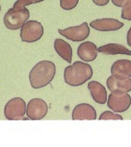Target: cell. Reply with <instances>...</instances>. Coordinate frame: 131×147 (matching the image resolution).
<instances>
[{"mask_svg":"<svg viewBox=\"0 0 131 147\" xmlns=\"http://www.w3.org/2000/svg\"><path fill=\"white\" fill-rule=\"evenodd\" d=\"M56 73L55 65L49 60L37 63L29 72V82L33 89H41L49 84Z\"/></svg>","mask_w":131,"mask_h":147,"instance_id":"1","label":"cell"},{"mask_svg":"<svg viewBox=\"0 0 131 147\" xmlns=\"http://www.w3.org/2000/svg\"><path fill=\"white\" fill-rule=\"evenodd\" d=\"M93 70L89 64L76 61L66 67L64 71V80L70 86H80L92 78Z\"/></svg>","mask_w":131,"mask_h":147,"instance_id":"2","label":"cell"},{"mask_svg":"<svg viewBox=\"0 0 131 147\" xmlns=\"http://www.w3.org/2000/svg\"><path fill=\"white\" fill-rule=\"evenodd\" d=\"M29 18V11L24 7L21 9H10L3 16V23L8 29L16 30L21 28L25 22Z\"/></svg>","mask_w":131,"mask_h":147,"instance_id":"3","label":"cell"},{"mask_svg":"<svg viewBox=\"0 0 131 147\" xmlns=\"http://www.w3.org/2000/svg\"><path fill=\"white\" fill-rule=\"evenodd\" d=\"M44 33L43 26L37 21H27L21 27L20 37L22 41L33 43L39 40Z\"/></svg>","mask_w":131,"mask_h":147,"instance_id":"4","label":"cell"},{"mask_svg":"<svg viewBox=\"0 0 131 147\" xmlns=\"http://www.w3.org/2000/svg\"><path fill=\"white\" fill-rule=\"evenodd\" d=\"M107 105L115 113H124L130 107L131 96L126 92H111L108 97Z\"/></svg>","mask_w":131,"mask_h":147,"instance_id":"5","label":"cell"},{"mask_svg":"<svg viewBox=\"0 0 131 147\" xmlns=\"http://www.w3.org/2000/svg\"><path fill=\"white\" fill-rule=\"evenodd\" d=\"M26 107L27 105L22 98H12L4 107V116L9 121L22 120L26 113Z\"/></svg>","mask_w":131,"mask_h":147,"instance_id":"6","label":"cell"},{"mask_svg":"<svg viewBox=\"0 0 131 147\" xmlns=\"http://www.w3.org/2000/svg\"><path fill=\"white\" fill-rule=\"evenodd\" d=\"M58 32L65 38L74 42L84 41L90 35V28L88 23L86 22L78 26L69 27L65 29L60 28L58 29Z\"/></svg>","mask_w":131,"mask_h":147,"instance_id":"7","label":"cell"},{"mask_svg":"<svg viewBox=\"0 0 131 147\" xmlns=\"http://www.w3.org/2000/svg\"><path fill=\"white\" fill-rule=\"evenodd\" d=\"M48 111V106L45 101L40 98L30 100L26 107V114L29 120L38 121L43 119Z\"/></svg>","mask_w":131,"mask_h":147,"instance_id":"8","label":"cell"},{"mask_svg":"<svg viewBox=\"0 0 131 147\" xmlns=\"http://www.w3.org/2000/svg\"><path fill=\"white\" fill-rule=\"evenodd\" d=\"M91 28L101 32L117 31L124 26V23L114 18H101L92 21L90 23Z\"/></svg>","mask_w":131,"mask_h":147,"instance_id":"9","label":"cell"},{"mask_svg":"<svg viewBox=\"0 0 131 147\" xmlns=\"http://www.w3.org/2000/svg\"><path fill=\"white\" fill-rule=\"evenodd\" d=\"M113 77L119 80L131 78V61L129 59H118L113 63L111 68Z\"/></svg>","mask_w":131,"mask_h":147,"instance_id":"10","label":"cell"},{"mask_svg":"<svg viewBox=\"0 0 131 147\" xmlns=\"http://www.w3.org/2000/svg\"><path fill=\"white\" fill-rule=\"evenodd\" d=\"M72 119L77 120H96L97 113L95 109L88 103H80L77 105L72 113Z\"/></svg>","mask_w":131,"mask_h":147,"instance_id":"11","label":"cell"},{"mask_svg":"<svg viewBox=\"0 0 131 147\" xmlns=\"http://www.w3.org/2000/svg\"><path fill=\"white\" fill-rule=\"evenodd\" d=\"M77 53L83 61L91 62L98 57V47L92 41H85L79 46Z\"/></svg>","mask_w":131,"mask_h":147,"instance_id":"12","label":"cell"},{"mask_svg":"<svg viewBox=\"0 0 131 147\" xmlns=\"http://www.w3.org/2000/svg\"><path fill=\"white\" fill-rule=\"evenodd\" d=\"M87 87L95 102L105 104L107 102V91L103 84L97 81H92L88 84Z\"/></svg>","mask_w":131,"mask_h":147,"instance_id":"13","label":"cell"},{"mask_svg":"<svg viewBox=\"0 0 131 147\" xmlns=\"http://www.w3.org/2000/svg\"><path fill=\"white\" fill-rule=\"evenodd\" d=\"M108 89L111 91H120V92H130L131 91V78L124 80H119L113 77L112 75L108 78L106 81Z\"/></svg>","mask_w":131,"mask_h":147,"instance_id":"14","label":"cell"},{"mask_svg":"<svg viewBox=\"0 0 131 147\" xmlns=\"http://www.w3.org/2000/svg\"><path fill=\"white\" fill-rule=\"evenodd\" d=\"M54 47L60 58H62L69 64L72 63L73 49L69 43L63 40L62 39H56L54 43Z\"/></svg>","mask_w":131,"mask_h":147,"instance_id":"15","label":"cell"},{"mask_svg":"<svg viewBox=\"0 0 131 147\" xmlns=\"http://www.w3.org/2000/svg\"><path fill=\"white\" fill-rule=\"evenodd\" d=\"M98 53H103L105 55H117V54L131 55V50H129L125 46L118 43H110L102 46L98 48Z\"/></svg>","mask_w":131,"mask_h":147,"instance_id":"16","label":"cell"},{"mask_svg":"<svg viewBox=\"0 0 131 147\" xmlns=\"http://www.w3.org/2000/svg\"><path fill=\"white\" fill-rule=\"evenodd\" d=\"M100 121H108V120H120L123 121V116H121L120 115H118L117 113L115 112H111V111H105L104 113L101 114V115L99 116Z\"/></svg>","mask_w":131,"mask_h":147,"instance_id":"17","label":"cell"},{"mask_svg":"<svg viewBox=\"0 0 131 147\" xmlns=\"http://www.w3.org/2000/svg\"><path fill=\"white\" fill-rule=\"evenodd\" d=\"M122 8L121 17L124 20L131 21V0H128Z\"/></svg>","mask_w":131,"mask_h":147,"instance_id":"18","label":"cell"},{"mask_svg":"<svg viewBox=\"0 0 131 147\" xmlns=\"http://www.w3.org/2000/svg\"><path fill=\"white\" fill-rule=\"evenodd\" d=\"M44 0H17L16 2H15L14 5H13V9H21L24 7H26L27 5H30L33 3H37L40 2H42Z\"/></svg>","mask_w":131,"mask_h":147,"instance_id":"19","label":"cell"},{"mask_svg":"<svg viewBox=\"0 0 131 147\" xmlns=\"http://www.w3.org/2000/svg\"><path fill=\"white\" fill-rule=\"evenodd\" d=\"M79 0H60V7L65 9V10H70L74 9L78 3H79Z\"/></svg>","mask_w":131,"mask_h":147,"instance_id":"20","label":"cell"},{"mask_svg":"<svg viewBox=\"0 0 131 147\" xmlns=\"http://www.w3.org/2000/svg\"><path fill=\"white\" fill-rule=\"evenodd\" d=\"M92 2L98 6H105L109 3L110 0H92Z\"/></svg>","mask_w":131,"mask_h":147,"instance_id":"21","label":"cell"},{"mask_svg":"<svg viewBox=\"0 0 131 147\" xmlns=\"http://www.w3.org/2000/svg\"><path fill=\"white\" fill-rule=\"evenodd\" d=\"M128 0H111L112 3L115 5V6H117V7H123V5L127 2Z\"/></svg>","mask_w":131,"mask_h":147,"instance_id":"22","label":"cell"},{"mask_svg":"<svg viewBox=\"0 0 131 147\" xmlns=\"http://www.w3.org/2000/svg\"><path fill=\"white\" fill-rule=\"evenodd\" d=\"M127 43L130 47H131V27L127 33Z\"/></svg>","mask_w":131,"mask_h":147,"instance_id":"23","label":"cell"},{"mask_svg":"<svg viewBox=\"0 0 131 147\" xmlns=\"http://www.w3.org/2000/svg\"><path fill=\"white\" fill-rule=\"evenodd\" d=\"M0 11H1V5H0Z\"/></svg>","mask_w":131,"mask_h":147,"instance_id":"24","label":"cell"}]
</instances>
